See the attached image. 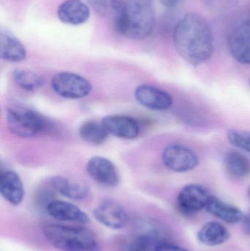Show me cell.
<instances>
[{
    "instance_id": "603a6c76",
    "label": "cell",
    "mask_w": 250,
    "mask_h": 251,
    "mask_svg": "<svg viewBox=\"0 0 250 251\" xmlns=\"http://www.w3.org/2000/svg\"><path fill=\"white\" fill-rule=\"evenodd\" d=\"M15 83L23 91H35L45 85V79L35 72L23 69H16L13 73Z\"/></svg>"
},
{
    "instance_id": "7c38bea8",
    "label": "cell",
    "mask_w": 250,
    "mask_h": 251,
    "mask_svg": "<svg viewBox=\"0 0 250 251\" xmlns=\"http://www.w3.org/2000/svg\"><path fill=\"white\" fill-rule=\"evenodd\" d=\"M135 97L141 105L154 111L168 110L173 104V98L167 91L146 84L136 88Z\"/></svg>"
},
{
    "instance_id": "277c9868",
    "label": "cell",
    "mask_w": 250,
    "mask_h": 251,
    "mask_svg": "<svg viewBox=\"0 0 250 251\" xmlns=\"http://www.w3.org/2000/svg\"><path fill=\"white\" fill-rule=\"evenodd\" d=\"M7 125L12 134L22 138H31L51 128L49 121L33 108L14 104L9 107L6 114Z\"/></svg>"
},
{
    "instance_id": "8992f818",
    "label": "cell",
    "mask_w": 250,
    "mask_h": 251,
    "mask_svg": "<svg viewBox=\"0 0 250 251\" xmlns=\"http://www.w3.org/2000/svg\"><path fill=\"white\" fill-rule=\"evenodd\" d=\"M136 234L128 246V251H156L157 246L167 241L164 232L155 223L138 220L135 223Z\"/></svg>"
},
{
    "instance_id": "484cf974",
    "label": "cell",
    "mask_w": 250,
    "mask_h": 251,
    "mask_svg": "<svg viewBox=\"0 0 250 251\" xmlns=\"http://www.w3.org/2000/svg\"><path fill=\"white\" fill-rule=\"evenodd\" d=\"M156 251H189L182 246L173 244L167 241L162 242L157 246Z\"/></svg>"
},
{
    "instance_id": "d4e9b609",
    "label": "cell",
    "mask_w": 250,
    "mask_h": 251,
    "mask_svg": "<svg viewBox=\"0 0 250 251\" xmlns=\"http://www.w3.org/2000/svg\"><path fill=\"white\" fill-rule=\"evenodd\" d=\"M87 1L99 16H104L108 11L110 0H87Z\"/></svg>"
},
{
    "instance_id": "3957f363",
    "label": "cell",
    "mask_w": 250,
    "mask_h": 251,
    "mask_svg": "<svg viewBox=\"0 0 250 251\" xmlns=\"http://www.w3.org/2000/svg\"><path fill=\"white\" fill-rule=\"evenodd\" d=\"M154 0H126V22L121 35L142 40L151 35L155 26Z\"/></svg>"
},
{
    "instance_id": "4fadbf2b",
    "label": "cell",
    "mask_w": 250,
    "mask_h": 251,
    "mask_svg": "<svg viewBox=\"0 0 250 251\" xmlns=\"http://www.w3.org/2000/svg\"><path fill=\"white\" fill-rule=\"evenodd\" d=\"M49 216L57 221L79 223L86 224L91 222V218L82 209L65 201L54 200L48 204L46 210Z\"/></svg>"
},
{
    "instance_id": "f546056e",
    "label": "cell",
    "mask_w": 250,
    "mask_h": 251,
    "mask_svg": "<svg viewBox=\"0 0 250 251\" xmlns=\"http://www.w3.org/2000/svg\"></svg>"
},
{
    "instance_id": "30bf717a",
    "label": "cell",
    "mask_w": 250,
    "mask_h": 251,
    "mask_svg": "<svg viewBox=\"0 0 250 251\" xmlns=\"http://www.w3.org/2000/svg\"><path fill=\"white\" fill-rule=\"evenodd\" d=\"M88 175L98 184L107 187L118 185L120 176L114 164L110 159L101 156H93L86 166Z\"/></svg>"
},
{
    "instance_id": "cb8c5ba5",
    "label": "cell",
    "mask_w": 250,
    "mask_h": 251,
    "mask_svg": "<svg viewBox=\"0 0 250 251\" xmlns=\"http://www.w3.org/2000/svg\"><path fill=\"white\" fill-rule=\"evenodd\" d=\"M227 136L233 146L250 153V131L230 129L227 131Z\"/></svg>"
},
{
    "instance_id": "44dd1931",
    "label": "cell",
    "mask_w": 250,
    "mask_h": 251,
    "mask_svg": "<svg viewBox=\"0 0 250 251\" xmlns=\"http://www.w3.org/2000/svg\"><path fill=\"white\" fill-rule=\"evenodd\" d=\"M224 168L231 178L245 179L250 174V160L241 152L230 151L225 155Z\"/></svg>"
},
{
    "instance_id": "9a60e30c",
    "label": "cell",
    "mask_w": 250,
    "mask_h": 251,
    "mask_svg": "<svg viewBox=\"0 0 250 251\" xmlns=\"http://www.w3.org/2000/svg\"><path fill=\"white\" fill-rule=\"evenodd\" d=\"M0 193L10 204L17 206L24 198V187L20 176L12 170L1 171L0 176Z\"/></svg>"
},
{
    "instance_id": "8fae6325",
    "label": "cell",
    "mask_w": 250,
    "mask_h": 251,
    "mask_svg": "<svg viewBox=\"0 0 250 251\" xmlns=\"http://www.w3.org/2000/svg\"><path fill=\"white\" fill-rule=\"evenodd\" d=\"M211 195L204 186L189 184L178 195V206L186 213H195L205 208Z\"/></svg>"
},
{
    "instance_id": "ffe728a7",
    "label": "cell",
    "mask_w": 250,
    "mask_h": 251,
    "mask_svg": "<svg viewBox=\"0 0 250 251\" xmlns=\"http://www.w3.org/2000/svg\"><path fill=\"white\" fill-rule=\"evenodd\" d=\"M230 236L226 227L217 221L204 224L197 234L200 243L206 246H221L230 239Z\"/></svg>"
},
{
    "instance_id": "d6986e66",
    "label": "cell",
    "mask_w": 250,
    "mask_h": 251,
    "mask_svg": "<svg viewBox=\"0 0 250 251\" xmlns=\"http://www.w3.org/2000/svg\"><path fill=\"white\" fill-rule=\"evenodd\" d=\"M49 181L57 193L68 199L82 201L86 199L89 195V187L84 183L59 176L52 177Z\"/></svg>"
},
{
    "instance_id": "2e32d148",
    "label": "cell",
    "mask_w": 250,
    "mask_h": 251,
    "mask_svg": "<svg viewBox=\"0 0 250 251\" xmlns=\"http://www.w3.org/2000/svg\"><path fill=\"white\" fill-rule=\"evenodd\" d=\"M0 56L11 63L23 61L26 57L24 46L6 28L0 29Z\"/></svg>"
},
{
    "instance_id": "5bb4252c",
    "label": "cell",
    "mask_w": 250,
    "mask_h": 251,
    "mask_svg": "<svg viewBox=\"0 0 250 251\" xmlns=\"http://www.w3.org/2000/svg\"><path fill=\"white\" fill-rule=\"evenodd\" d=\"M109 134L119 138L133 140L139 134L137 122L129 116L122 115H110L101 121Z\"/></svg>"
},
{
    "instance_id": "ac0fdd59",
    "label": "cell",
    "mask_w": 250,
    "mask_h": 251,
    "mask_svg": "<svg viewBox=\"0 0 250 251\" xmlns=\"http://www.w3.org/2000/svg\"><path fill=\"white\" fill-rule=\"evenodd\" d=\"M206 210L216 218L228 224H236L243 220V212L236 206L223 201L211 195L205 206Z\"/></svg>"
},
{
    "instance_id": "52a82bcc",
    "label": "cell",
    "mask_w": 250,
    "mask_h": 251,
    "mask_svg": "<svg viewBox=\"0 0 250 251\" xmlns=\"http://www.w3.org/2000/svg\"><path fill=\"white\" fill-rule=\"evenodd\" d=\"M163 163L170 171L185 173L195 169L199 164L198 155L187 146L171 144L164 149L161 155Z\"/></svg>"
},
{
    "instance_id": "6da1fadb",
    "label": "cell",
    "mask_w": 250,
    "mask_h": 251,
    "mask_svg": "<svg viewBox=\"0 0 250 251\" xmlns=\"http://www.w3.org/2000/svg\"><path fill=\"white\" fill-rule=\"evenodd\" d=\"M173 38L176 51L189 64L199 66L208 61L214 54L212 28L198 13L184 15L175 26Z\"/></svg>"
},
{
    "instance_id": "f1b7e54d",
    "label": "cell",
    "mask_w": 250,
    "mask_h": 251,
    "mask_svg": "<svg viewBox=\"0 0 250 251\" xmlns=\"http://www.w3.org/2000/svg\"><path fill=\"white\" fill-rule=\"evenodd\" d=\"M248 195H249L250 198V186L249 187V188H248Z\"/></svg>"
},
{
    "instance_id": "83f0119b",
    "label": "cell",
    "mask_w": 250,
    "mask_h": 251,
    "mask_svg": "<svg viewBox=\"0 0 250 251\" xmlns=\"http://www.w3.org/2000/svg\"><path fill=\"white\" fill-rule=\"evenodd\" d=\"M179 1H180V0H159V1L163 6L168 7V8H172V7L177 5Z\"/></svg>"
},
{
    "instance_id": "5b68a950",
    "label": "cell",
    "mask_w": 250,
    "mask_h": 251,
    "mask_svg": "<svg viewBox=\"0 0 250 251\" xmlns=\"http://www.w3.org/2000/svg\"><path fill=\"white\" fill-rule=\"evenodd\" d=\"M53 91L63 98L80 100L88 97L92 90L91 82L86 78L73 72L57 73L51 79Z\"/></svg>"
},
{
    "instance_id": "7402d4cb",
    "label": "cell",
    "mask_w": 250,
    "mask_h": 251,
    "mask_svg": "<svg viewBox=\"0 0 250 251\" xmlns=\"http://www.w3.org/2000/svg\"><path fill=\"white\" fill-rule=\"evenodd\" d=\"M81 138L93 146H100L107 140L109 132L102 122L89 120L84 122L79 130Z\"/></svg>"
},
{
    "instance_id": "7a4b0ae2",
    "label": "cell",
    "mask_w": 250,
    "mask_h": 251,
    "mask_svg": "<svg viewBox=\"0 0 250 251\" xmlns=\"http://www.w3.org/2000/svg\"><path fill=\"white\" fill-rule=\"evenodd\" d=\"M46 241L61 251H100L99 240L94 231L80 226L47 224L43 227Z\"/></svg>"
},
{
    "instance_id": "9c48e42d",
    "label": "cell",
    "mask_w": 250,
    "mask_h": 251,
    "mask_svg": "<svg viewBox=\"0 0 250 251\" xmlns=\"http://www.w3.org/2000/svg\"><path fill=\"white\" fill-rule=\"evenodd\" d=\"M228 45L232 56L238 62L250 65V16L235 26L230 35Z\"/></svg>"
},
{
    "instance_id": "e0dca14e",
    "label": "cell",
    "mask_w": 250,
    "mask_h": 251,
    "mask_svg": "<svg viewBox=\"0 0 250 251\" xmlns=\"http://www.w3.org/2000/svg\"><path fill=\"white\" fill-rule=\"evenodd\" d=\"M90 15L89 7L81 0H66L57 10L60 20L68 25H82L88 20Z\"/></svg>"
},
{
    "instance_id": "4316f807",
    "label": "cell",
    "mask_w": 250,
    "mask_h": 251,
    "mask_svg": "<svg viewBox=\"0 0 250 251\" xmlns=\"http://www.w3.org/2000/svg\"><path fill=\"white\" fill-rule=\"evenodd\" d=\"M242 229L247 235L250 236V212L244 216L242 222Z\"/></svg>"
},
{
    "instance_id": "ba28073f",
    "label": "cell",
    "mask_w": 250,
    "mask_h": 251,
    "mask_svg": "<svg viewBox=\"0 0 250 251\" xmlns=\"http://www.w3.org/2000/svg\"><path fill=\"white\" fill-rule=\"evenodd\" d=\"M95 219L111 229H122L129 224V216L125 208L111 199L103 201L94 209Z\"/></svg>"
}]
</instances>
